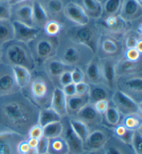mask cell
I'll list each match as a JSON object with an SVG mask.
<instances>
[{"instance_id":"obj_8","label":"cell","mask_w":142,"mask_h":154,"mask_svg":"<svg viewBox=\"0 0 142 154\" xmlns=\"http://www.w3.org/2000/svg\"><path fill=\"white\" fill-rule=\"evenodd\" d=\"M116 90L142 104V74L116 78Z\"/></svg>"},{"instance_id":"obj_36","label":"cell","mask_w":142,"mask_h":154,"mask_svg":"<svg viewBox=\"0 0 142 154\" xmlns=\"http://www.w3.org/2000/svg\"><path fill=\"white\" fill-rule=\"evenodd\" d=\"M14 39L13 22L11 20L0 21V46Z\"/></svg>"},{"instance_id":"obj_31","label":"cell","mask_w":142,"mask_h":154,"mask_svg":"<svg viewBox=\"0 0 142 154\" xmlns=\"http://www.w3.org/2000/svg\"><path fill=\"white\" fill-rule=\"evenodd\" d=\"M103 125L110 129H113L116 126L119 125L121 120L122 116L110 101L109 106L103 115Z\"/></svg>"},{"instance_id":"obj_53","label":"cell","mask_w":142,"mask_h":154,"mask_svg":"<svg viewBox=\"0 0 142 154\" xmlns=\"http://www.w3.org/2000/svg\"><path fill=\"white\" fill-rule=\"evenodd\" d=\"M27 142L31 149H36L38 144V139L36 138H27Z\"/></svg>"},{"instance_id":"obj_55","label":"cell","mask_w":142,"mask_h":154,"mask_svg":"<svg viewBox=\"0 0 142 154\" xmlns=\"http://www.w3.org/2000/svg\"><path fill=\"white\" fill-rule=\"evenodd\" d=\"M27 1H29V0H8V2L11 6H13V5H15V4L22 3V2H27Z\"/></svg>"},{"instance_id":"obj_27","label":"cell","mask_w":142,"mask_h":154,"mask_svg":"<svg viewBox=\"0 0 142 154\" xmlns=\"http://www.w3.org/2000/svg\"><path fill=\"white\" fill-rule=\"evenodd\" d=\"M90 20L98 21L102 17V3L99 0H75Z\"/></svg>"},{"instance_id":"obj_63","label":"cell","mask_w":142,"mask_h":154,"mask_svg":"<svg viewBox=\"0 0 142 154\" xmlns=\"http://www.w3.org/2000/svg\"><path fill=\"white\" fill-rule=\"evenodd\" d=\"M69 154H71V153H69Z\"/></svg>"},{"instance_id":"obj_54","label":"cell","mask_w":142,"mask_h":154,"mask_svg":"<svg viewBox=\"0 0 142 154\" xmlns=\"http://www.w3.org/2000/svg\"><path fill=\"white\" fill-rule=\"evenodd\" d=\"M83 154H106L103 149L93 151H84Z\"/></svg>"},{"instance_id":"obj_33","label":"cell","mask_w":142,"mask_h":154,"mask_svg":"<svg viewBox=\"0 0 142 154\" xmlns=\"http://www.w3.org/2000/svg\"><path fill=\"white\" fill-rule=\"evenodd\" d=\"M123 2V0H104L103 2H101L103 13L101 19L110 16L119 15Z\"/></svg>"},{"instance_id":"obj_49","label":"cell","mask_w":142,"mask_h":154,"mask_svg":"<svg viewBox=\"0 0 142 154\" xmlns=\"http://www.w3.org/2000/svg\"><path fill=\"white\" fill-rule=\"evenodd\" d=\"M109 104H110V101H108V100H100V101H98L93 104H94L96 110L100 114L103 115L108 108Z\"/></svg>"},{"instance_id":"obj_22","label":"cell","mask_w":142,"mask_h":154,"mask_svg":"<svg viewBox=\"0 0 142 154\" xmlns=\"http://www.w3.org/2000/svg\"><path fill=\"white\" fill-rule=\"evenodd\" d=\"M14 30V39L29 44L38 35L42 30L17 22H12Z\"/></svg>"},{"instance_id":"obj_17","label":"cell","mask_w":142,"mask_h":154,"mask_svg":"<svg viewBox=\"0 0 142 154\" xmlns=\"http://www.w3.org/2000/svg\"><path fill=\"white\" fill-rule=\"evenodd\" d=\"M33 0H29L11 6V22L33 26Z\"/></svg>"},{"instance_id":"obj_61","label":"cell","mask_w":142,"mask_h":154,"mask_svg":"<svg viewBox=\"0 0 142 154\" xmlns=\"http://www.w3.org/2000/svg\"><path fill=\"white\" fill-rule=\"evenodd\" d=\"M44 154H49L48 153H44Z\"/></svg>"},{"instance_id":"obj_6","label":"cell","mask_w":142,"mask_h":154,"mask_svg":"<svg viewBox=\"0 0 142 154\" xmlns=\"http://www.w3.org/2000/svg\"><path fill=\"white\" fill-rule=\"evenodd\" d=\"M37 68H40L46 60L54 57L58 46V37L47 35L42 30L38 35L28 44Z\"/></svg>"},{"instance_id":"obj_11","label":"cell","mask_w":142,"mask_h":154,"mask_svg":"<svg viewBox=\"0 0 142 154\" xmlns=\"http://www.w3.org/2000/svg\"><path fill=\"white\" fill-rule=\"evenodd\" d=\"M110 102L122 116L130 114H142V104H139L118 90H115Z\"/></svg>"},{"instance_id":"obj_16","label":"cell","mask_w":142,"mask_h":154,"mask_svg":"<svg viewBox=\"0 0 142 154\" xmlns=\"http://www.w3.org/2000/svg\"><path fill=\"white\" fill-rule=\"evenodd\" d=\"M61 122L63 125V132L62 136L66 141L71 154H83L84 152L83 141L75 134L71 129L69 122V117L62 118Z\"/></svg>"},{"instance_id":"obj_24","label":"cell","mask_w":142,"mask_h":154,"mask_svg":"<svg viewBox=\"0 0 142 154\" xmlns=\"http://www.w3.org/2000/svg\"><path fill=\"white\" fill-rule=\"evenodd\" d=\"M142 74V60L131 62L123 57L118 59L116 64V78Z\"/></svg>"},{"instance_id":"obj_37","label":"cell","mask_w":142,"mask_h":154,"mask_svg":"<svg viewBox=\"0 0 142 154\" xmlns=\"http://www.w3.org/2000/svg\"><path fill=\"white\" fill-rule=\"evenodd\" d=\"M126 129L134 131L142 128V114H130V115L122 116L121 123Z\"/></svg>"},{"instance_id":"obj_46","label":"cell","mask_w":142,"mask_h":154,"mask_svg":"<svg viewBox=\"0 0 142 154\" xmlns=\"http://www.w3.org/2000/svg\"><path fill=\"white\" fill-rule=\"evenodd\" d=\"M43 136V129L39 125H36L31 128L28 134V138L39 139Z\"/></svg>"},{"instance_id":"obj_23","label":"cell","mask_w":142,"mask_h":154,"mask_svg":"<svg viewBox=\"0 0 142 154\" xmlns=\"http://www.w3.org/2000/svg\"><path fill=\"white\" fill-rule=\"evenodd\" d=\"M85 75V82L87 84L103 83L101 60L96 55L83 69Z\"/></svg>"},{"instance_id":"obj_41","label":"cell","mask_w":142,"mask_h":154,"mask_svg":"<svg viewBox=\"0 0 142 154\" xmlns=\"http://www.w3.org/2000/svg\"><path fill=\"white\" fill-rule=\"evenodd\" d=\"M64 26L58 21L49 20L44 26L43 31L47 35L52 37H58L63 30Z\"/></svg>"},{"instance_id":"obj_35","label":"cell","mask_w":142,"mask_h":154,"mask_svg":"<svg viewBox=\"0 0 142 154\" xmlns=\"http://www.w3.org/2000/svg\"><path fill=\"white\" fill-rule=\"evenodd\" d=\"M60 116L51 107L40 109L38 118V125L44 127L51 123L61 121Z\"/></svg>"},{"instance_id":"obj_47","label":"cell","mask_w":142,"mask_h":154,"mask_svg":"<svg viewBox=\"0 0 142 154\" xmlns=\"http://www.w3.org/2000/svg\"><path fill=\"white\" fill-rule=\"evenodd\" d=\"M49 146V139L43 136L38 140V144L36 147V151L38 154H44L47 153Z\"/></svg>"},{"instance_id":"obj_57","label":"cell","mask_w":142,"mask_h":154,"mask_svg":"<svg viewBox=\"0 0 142 154\" xmlns=\"http://www.w3.org/2000/svg\"><path fill=\"white\" fill-rule=\"evenodd\" d=\"M2 63V46H0V64Z\"/></svg>"},{"instance_id":"obj_44","label":"cell","mask_w":142,"mask_h":154,"mask_svg":"<svg viewBox=\"0 0 142 154\" xmlns=\"http://www.w3.org/2000/svg\"><path fill=\"white\" fill-rule=\"evenodd\" d=\"M11 5L8 2H0V21L11 20Z\"/></svg>"},{"instance_id":"obj_10","label":"cell","mask_w":142,"mask_h":154,"mask_svg":"<svg viewBox=\"0 0 142 154\" xmlns=\"http://www.w3.org/2000/svg\"><path fill=\"white\" fill-rule=\"evenodd\" d=\"M112 130L105 125L91 131L83 142L84 151H93L103 149L105 144L112 136Z\"/></svg>"},{"instance_id":"obj_13","label":"cell","mask_w":142,"mask_h":154,"mask_svg":"<svg viewBox=\"0 0 142 154\" xmlns=\"http://www.w3.org/2000/svg\"><path fill=\"white\" fill-rule=\"evenodd\" d=\"M72 118H76L85 123L90 131L94 130L103 125V116L94 108V104L87 103Z\"/></svg>"},{"instance_id":"obj_26","label":"cell","mask_w":142,"mask_h":154,"mask_svg":"<svg viewBox=\"0 0 142 154\" xmlns=\"http://www.w3.org/2000/svg\"><path fill=\"white\" fill-rule=\"evenodd\" d=\"M106 154H137L130 144H125L112 135L103 146Z\"/></svg>"},{"instance_id":"obj_7","label":"cell","mask_w":142,"mask_h":154,"mask_svg":"<svg viewBox=\"0 0 142 154\" xmlns=\"http://www.w3.org/2000/svg\"><path fill=\"white\" fill-rule=\"evenodd\" d=\"M123 37L101 32L96 55L99 58L112 57L118 60L123 57Z\"/></svg>"},{"instance_id":"obj_56","label":"cell","mask_w":142,"mask_h":154,"mask_svg":"<svg viewBox=\"0 0 142 154\" xmlns=\"http://www.w3.org/2000/svg\"><path fill=\"white\" fill-rule=\"evenodd\" d=\"M135 48L140 53H142V39H140V40L137 42L135 46Z\"/></svg>"},{"instance_id":"obj_39","label":"cell","mask_w":142,"mask_h":154,"mask_svg":"<svg viewBox=\"0 0 142 154\" xmlns=\"http://www.w3.org/2000/svg\"><path fill=\"white\" fill-rule=\"evenodd\" d=\"M69 122L75 134L84 142L90 132L87 126L85 123L81 122L80 120L76 118H69Z\"/></svg>"},{"instance_id":"obj_60","label":"cell","mask_w":142,"mask_h":154,"mask_svg":"<svg viewBox=\"0 0 142 154\" xmlns=\"http://www.w3.org/2000/svg\"><path fill=\"white\" fill-rule=\"evenodd\" d=\"M99 1H100L101 2H103L104 1V0H99Z\"/></svg>"},{"instance_id":"obj_50","label":"cell","mask_w":142,"mask_h":154,"mask_svg":"<svg viewBox=\"0 0 142 154\" xmlns=\"http://www.w3.org/2000/svg\"><path fill=\"white\" fill-rule=\"evenodd\" d=\"M76 87V93L77 95H86L88 94L89 92V85L85 82H82L75 84Z\"/></svg>"},{"instance_id":"obj_18","label":"cell","mask_w":142,"mask_h":154,"mask_svg":"<svg viewBox=\"0 0 142 154\" xmlns=\"http://www.w3.org/2000/svg\"><path fill=\"white\" fill-rule=\"evenodd\" d=\"M119 16L132 25L141 21L142 4L137 0H123Z\"/></svg>"},{"instance_id":"obj_3","label":"cell","mask_w":142,"mask_h":154,"mask_svg":"<svg viewBox=\"0 0 142 154\" xmlns=\"http://www.w3.org/2000/svg\"><path fill=\"white\" fill-rule=\"evenodd\" d=\"M54 83L42 68L31 72V79L28 86L21 90L39 109L51 106L55 88Z\"/></svg>"},{"instance_id":"obj_51","label":"cell","mask_w":142,"mask_h":154,"mask_svg":"<svg viewBox=\"0 0 142 154\" xmlns=\"http://www.w3.org/2000/svg\"><path fill=\"white\" fill-rule=\"evenodd\" d=\"M62 89L67 97H71L76 94L75 84L74 83H71L69 85L63 86V87H62Z\"/></svg>"},{"instance_id":"obj_21","label":"cell","mask_w":142,"mask_h":154,"mask_svg":"<svg viewBox=\"0 0 142 154\" xmlns=\"http://www.w3.org/2000/svg\"><path fill=\"white\" fill-rule=\"evenodd\" d=\"M103 83L112 90H116V64L118 60L112 57L100 58Z\"/></svg>"},{"instance_id":"obj_38","label":"cell","mask_w":142,"mask_h":154,"mask_svg":"<svg viewBox=\"0 0 142 154\" xmlns=\"http://www.w3.org/2000/svg\"><path fill=\"white\" fill-rule=\"evenodd\" d=\"M142 39V35L139 34L133 27L129 29L123 37V44L124 49L135 48L138 42Z\"/></svg>"},{"instance_id":"obj_58","label":"cell","mask_w":142,"mask_h":154,"mask_svg":"<svg viewBox=\"0 0 142 154\" xmlns=\"http://www.w3.org/2000/svg\"><path fill=\"white\" fill-rule=\"evenodd\" d=\"M137 2H138L139 4H142V0H137Z\"/></svg>"},{"instance_id":"obj_15","label":"cell","mask_w":142,"mask_h":154,"mask_svg":"<svg viewBox=\"0 0 142 154\" xmlns=\"http://www.w3.org/2000/svg\"><path fill=\"white\" fill-rule=\"evenodd\" d=\"M26 137L11 131H0V154H20L18 144Z\"/></svg>"},{"instance_id":"obj_14","label":"cell","mask_w":142,"mask_h":154,"mask_svg":"<svg viewBox=\"0 0 142 154\" xmlns=\"http://www.w3.org/2000/svg\"><path fill=\"white\" fill-rule=\"evenodd\" d=\"M21 91L16 83L13 67L0 64V96L12 94Z\"/></svg>"},{"instance_id":"obj_25","label":"cell","mask_w":142,"mask_h":154,"mask_svg":"<svg viewBox=\"0 0 142 154\" xmlns=\"http://www.w3.org/2000/svg\"><path fill=\"white\" fill-rule=\"evenodd\" d=\"M89 85V84H88ZM115 91L101 84H90L88 97L90 103L94 104L100 100L110 101Z\"/></svg>"},{"instance_id":"obj_52","label":"cell","mask_w":142,"mask_h":154,"mask_svg":"<svg viewBox=\"0 0 142 154\" xmlns=\"http://www.w3.org/2000/svg\"><path fill=\"white\" fill-rule=\"evenodd\" d=\"M27 140H24L21 141L20 144H18V151H19L20 154H27V153L31 149V147H30L29 144H28Z\"/></svg>"},{"instance_id":"obj_32","label":"cell","mask_w":142,"mask_h":154,"mask_svg":"<svg viewBox=\"0 0 142 154\" xmlns=\"http://www.w3.org/2000/svg\"><path fill=\"white\" fill-rule=\"evenodd\" d=\"M49 154H69V149L66 141L62 136L49 139Z\"/></svg>"},{"instance_id":"obj_9","label":"cell","mask_w":142,"mask_h":154,"mask_svg":"<svg viewBox=\"0 0 142 154\" xmlns=\"http://www.w3.org/2000/svg\"><path fill=\"white\" fill-rule=\"evenodd\" d=\"M101 32H105L116 37H123L132 26V24L117 16H110L96 21Z\"/></svg>"},{"instance_id":"obj_43","label":"cell","mask_w":142,"mask_h":154,"mask_svg":"<svg viewBox=\"0 0 142 154\" xmlns=\"http://www.w3.org/2000/svg\"><path fill=\"white\" fill-rule=\"evenodd\" d=\"M123 57L131 62H137L142 60V53L137 51L135 48L124 49Z\"/></svg>"},{"instance_id":"obj_12","label":"cell","mask_w":142,"mask_h":154,"mask_svg":"<svg viewBox=\"0 0 142 154\" xmlns=\"http://www.w3.org/2000/svg\"><path fill=\"white\" fill-rule=\"evenodd\" d=\"M47 14L49 19L58 21L64 26L69 25L64 15L65 7L71 0H38Z\"/></svg>"},{"instance_id":"obj_29","label":"cell","mask_w":142,"mask_h":154,"mask_svg":"<svg viewBox=\"0 0 142 154\" xmlns=\"http://www.w3.org/2000/svg\"><path fill=\"white\" fill-rule=\"evenodd\" d=\"M88 94L80 95H74L71 97H67V111L69 118H74L76 113L89 103Z\"/></svg>"},{"instance_id":"obj_1","label":"cell","mask_w":142,"mask_h":154,"mask_svg":"<svg viewBox=\"0 0 142 154\" xmlns=\"http://www.w3.org/2000/svg\"><path fill=\"white\" fill-rule=\"evenodd\" d=\"M39 111L22 91L0 96V126L28 138L29 130L38 124Z\"/></svg>"},{"instance_id":"obj_34","label":"cell","mask_w":142,"mask_h":154,"mask_svg":"<svg viewBox=\"0 0 142 154\" xmlns=\"http://www.w3.org/2000/svg\"><path fill=\"white\" fill-rule=\"evenodd\" d=\"M12 67L16 83L21 90L24 89L31 81V72L22 66H14Z\"/></svg>"},{"instance_id":"obj_4","label":"cell","mask_w":142,"mask_h":154,"mask_svg":"<svg viewBox=\"0 0 142 154\" xmlns=\"http://www.w3.org/2000/svg\"><path fill=\"white\" fill-rule=\"evenodd\" d=\"M2 51L4 64L11 66L24 67L31 72L37 69L36 63L27 44L13 39L4 44Z\"/></svg>"},{"instance_id":"obj_19","label":"cell","mask_w":142,"mask_h":154,"mask_svg":"<svg viewBox=\"0 0 142 154\" xmlns=\"http://www.w3.org/2000/svg\"><path fill=\"white\" fill-rule=\"evenodd\" d=\"M64 15L69 24L73 25H85L90 22L80 6L74 1H69L66 4Z\"/></svg>"},{"instance_id":"obj_62","label":"cell","mask_w":142,"mask_h":154,"mask_svg":"<svg viewBox=\"0 0 142 154\" xmlns=\"http://www.w3.org/2000/svg\"><path fill=\"white\" fill-rule=\"evenodd\" d=\"M71 1H75V0H71Z\"/></svg>"},{"instance_id":"obj_42","label":"cell","mask_w":142,"mask_h":154,"mask_svg":"<svg viewBox=\"0 0 142 154\" xmlns=\"http://www.w3.org/2000/svg\"><path fill=\"white\" fill-rule=\"evenodd\" d=\"M130 145L137 154H142V129L134 131Z\"/></svg>"},{"instance_id":"obj_48","label":"cell","mask_w":142,"mask_h":154,"mask_svg":"<svg viewBox=\"0 0 142 154\" xmlns=\"http://www.w3.org/2000/svg\"><path fill=\"white\" fill-rule=\"evenodd\" d=\"M71 71H65L60 76L59 79H58V85H59V87L62 88L67 85L73 83L71 78Z\"/></svg>"},{"instance_id":"obj_5","label":"cell","mask_w":142,"mask_h":154,"mask_svg":"<svg viewBox=\"0 0 142 154\" xmlns=\"http://www.w3.org/2000/svg\"><path fill=\"white\" fill-rule=\"evenodd\" d=\"M62 32L72 40L87 46L96 55L101 32L96 21L90 20L85 25H67Z\"/></svg>"},{"instance_id":"obj_40","label":"cell","mask_w":142,"mask_h":154,"mask_svg":"<svg viewBox=\"0 0 142 154\" xmlns=\"http://www.w3.org/2000/svg\"><path fill=\"white\" fill-rule=\"evenodd\" d=\"M43 136L46 138L51 139L54 137L61 136L63 132V125L61 121L51 123L45 127H43Z\"/></svg>"},{"instance_id":"obj_30","label":"cell","mask_w":142,"mask_h":154,"mask_svg":"<svg viewBox=\"0 0 142 154\" xmlns=\"http://www.w3.org/2000/svg\"><path fill=\"white\" fill-rule=\"evenodd\" d=\"M49 20L47 14L38 0L33 2V26L43 30Z\"/></svg>"},{"instance_id":"obj_2","label":"cell","mask_w":142,"mask_h":154,"mask_svg":"<svg viewBox=\"0 0 142 154\" xmlns=\"http://www.w3.org/2000/svg\"><path fill=\"white\" fill-rule=\"evenodd\" d=\"M94 55H96L89 47L72 40L62 31L58 36V46L55 57L67 66L83 70Z\"/></svg>"},{"instance_id":"obj_59","label":"cell","mask_w":142,"mask_h":154,"mask_svg":"<svg viewBox=\"0 0 142 154\" xmlns=\"http://www.w3.org/2000/svg\"><path fill=\"white\" fill-rule=\"evenodd\" d=\"M0 2H8V0H0Z\"/></svg>"},{"instance_id":"obj_20","label":"cell","mask_w":142,"mask_h":154,"mask_svg":"<svg viewBox=\"0 0 142 154\" xmlns=\"http://www.w3.org/2000/svg\"><path fill=\"white\" fill-rule=\"evenodd\" d=\"M40 68L45 71L46 75L49 76V78L52 80L56 87H59L58 79H59L60 76L64 72L72 71V69H74L71 66H67L61 61H60L55 57L46 60Z\"/></svg>"},{"instance_id":"obj_28","label":"cell","mask_w":142,"mask_h":154,"mask_svg":"<svg viewBox=\"0 0 142 154\" xmlns=\"http://www.w3.org/2000/svg\"><path fill=\"white\" fill-rule=\"evenodd\" d=\"M50 107L56 112L61 118L67 116V96L65 95L62 88H55Z\"/></svg>"},{"instance_id":"obj_45","label":"cell","mask_w":142,"mask_h":154,"mask_svg":"<svg viewBox=\"0 0 142 154\" xmlns=\"http://www.w3.org/2000/svg\"><path fill=\"white\" fill-rule=\"evenodd\" d=\"M72 82L74 84H78L85 82V75L83 70L80 68H74L71 71Z\"/></svg>"}]
</instances>
